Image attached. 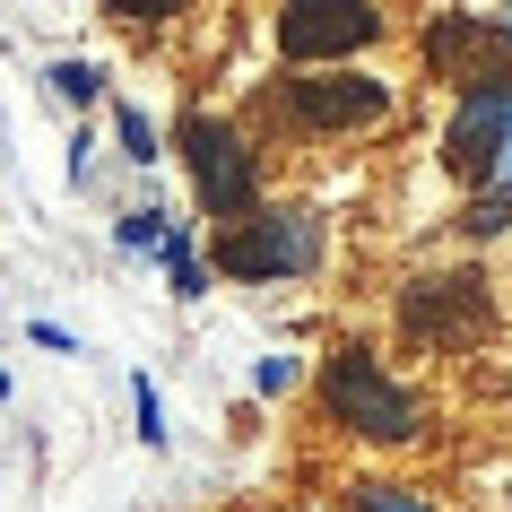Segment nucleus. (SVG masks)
I'll use <instances>...</instances> for the list:
<instances>
[{
    "label": "nucleus",
    "mask_w": 512,
    "mask_h": 512,
    "mask_svg": "<svg viewBox=\"0 0 512 512\" xmlns=\"http://www.w3.org/2000/svg\"><path fill=\"white\" fill-rule=\"evenodd\" d=\"M313 417H322L339 443H365V452H417L434 434V400L374 348V339H330L313 356Z\"/></svg>",
    "instance_id": "f257e3e1"
},
{
    "label": "nucleus",
    "mask_w": 512,
    "mask_h": 512,
    "mask_svg": "<svg viewBox=\"0 0 512 512\" xmlns=\"http://www.w3.org/2000/svg\"><path fill=\"white\" fill-rule=\"evenodd\" d=\"M200 270L226 287H313L330 270V217L313 200H261L200 235Z\"/></svg>",
    "instance_id": "f03ea898"
},
{
    "label": "nucleus",
    "mask_w": 512,
    "mask_h": 512,
    "mask_svg": "<svg viewBox=\"0 0 512 512\" xmlns=\"http://www.w3.org/2000/svg\"><path fill=\"white\" fill-rule=\"evenodd\" d=\"M165 157L183 165L191 226H200V235L270 200V157H261V139L243 131L235 113H217V105H183L174 113V122H165Z\"/></svg>",
    "instance_id": "7ed1b4c3"
},
{
    "label": "nucleus",
    "mask_w": 512,
    "mask_h": 512,
    "mask_svg": "<svg viewBox=\"0 0 512 512\" xmlns=\"http://www.w3.org/2000/svg\"><path fill=\"white\" fill-rule=\"evenodd\" d=\"M270 113L313 148H339V139H382L400 122V79L356 61V70H278L270 79Z\"/></svg>",
    "instance_id": "20e7f679"
},
{
    "label": "nucleus",
    "mask_w": 512,
    "mask_h": 512,
    "mask_svg": "<svg viewBox=\"0 0 512 512\" xmlns=\"http://www.w3.org/2000/svg\"><path fill=\"white\" fill-rule=\"evenodd\" d=\"M391 330H400V348H426V356H478L495 330H504V304L486 287V270H417L400 278V296H391Z\"/></svg>",
    "instance_id": "39448f33"
},
{
    "label": "nucleus",
    "mask_w": 512,
    "mask_h": 512,
    "mask_svg": "<svg viewBox=\"0 0 512 512\" xmlns=\"http://www.w3.org/2000/svg\"><path fill=\"white\" fill-rule=\"evenodd\" d=\"M382 44H400V18L382 0H287V9H270L278 70H356Z\"/></svg>",
    "instance_id": "423d86ee"
},
{
    "label": "nucleus",
    "mask_w": 512,
    "mask_h": 512,
    "mask_svg": "<svg viewBox=\"0 0 512 512\" xmlns=\"http://www.w3.org/2000/svg\"><path fill=\"white\" fill-rule=\"evenodd\" d=\"M408 53H417V70H426L443 96L512 79V53H504V35H495L486 9H426V18L408 27Z\"/></svg>",
    "instance_id": "0eeeda50"
},
{
    "label": "nucleus",
    "mask_w": 512,
    "mask_h": 512,
    "mask_svg": "<svg viewBox=\"0 0 512 512\" xmlns=\"http://www.w3.org/2000/svg\"><path fill=\"white\" fill-rule=\"evenodd\" d=\"M504 87L512 79H495V87H469V96H452L443 105V131H434V165L460 183V200L469 191H486V165H495V131H504Z\"/></svg>",
    "instance_id": "6e6552de"
},
{
    "label": "nucleus",
    "mask_w": 512,
    "mask_h": 512,
    "mask_svg": "<svg viewBox=\"0 0 512 512\" xmlns=\"http://www.w3.org/2000/svg\"><path fill=\"white\" fill-rule=\"evenodd\" d=\"M105 139H113V157L131 165V174H157L165 165V122L139 96H105Z\"/></svg>",
    "instance_id": "1a4fd4ad"
},
{
    "label": "nucleus",
    "mask_w": 512,
    "mask_h": 512,
    "mask_svg": "<svg viewBox=\"0 0 512 512\" xmlns=\"http://www.w3.org/2000/svg\"><path fill=\"white\" fill-rule=\"evenodd\" d=\"M339 504L348 512H452L443 495H426V486H408V478H374V469H356L339 486Z\"/></svg>",
    "instance_id": "9d476101"
},
{
    "label": "nucleus",
    "mask_w": 512,
    "mask_h": 512,
    "mask_svg": "<svg viewBox=\"0 0 512 512\" xmlns=\"http://www.w3.org/2000/svg\"><path fill=\"white\" fill-rule=\"evenodd\" d=\"M452 235L469 243V252H486V243H512V200L504 191H469L452 209Z\"/></svg>",
    "instance_id": "9b49d317"
},
{
    "label": "nucleus",
    "mask_w": 512,
    "mask_h": 512,
    "mask_svg": "<svg viewBox=\"0 0 512 512\" xmlns=\"http://www.w3.org/2000/svg\"><path fill=\"white\" fill-rule=\"evenodd\" d=\"M44 87L87 122V105H105V61H96V53H61L53 70H44Z\"/></svg>",
    "instance_id": "f8f14e48"
},
{
    "label": "nucleus",
    "mask_w": 512,
    "mask_h": 512,
    "mask_svg": "<svg viewBox=\"0 0 512 512\" xmlns=\"http://www.w3.org/2000/svg\"><path fill=\"white\" fill-rule=\"evenodd\" d=\"M304 382H313V356H296V348L252 356V400H296Z\"/></svg>",
    "instance_id": "ddd939ff"
},
{
    "label": "nucleus",
    "mask_w": 512,
    "mask_h": 512,
    "mask_svg": "<svg viewBox=\"0 0 512 512\" xmlns=\"http://www.w3.org/2000/svg\"><path fill=\"white\" fill-rule=\"evenodd\" d=\"M165 200H131V209H113V252H131V261H148L157 252V235H165Z\"/></svg>",
    "instance_id": "4468645a"
},
{
    "label": "nucleus",
    "mask_w": 512,
    "mask_h": 512,
    "mask_svg": "<svg viewBox=\"0 0 512 512\" xmlns=\"http://www.w3.org/2000/svg\"><path fill=\"white\" fill-rule=\"evenodd\" d=\"M131 434L148 452H174V426H165V391L148 374H131Z\"/></svg>",
    "instance_id": "2eb2a0df"
},
{
    "label": "nucleus",
    "mask_w": 512,
    "mask_h": 512,
    "mask_svg": "<svg viewBox=\"0 0 512 512\" xmlns=\"http://www.w3.org/2000/svg\"><path fill=\"white\" fill-rule=\"evenodd\" d=\"M61 174H70V191H87L96 174H105V131H96V122H79V131H70V157H61Z\"/></svg>",
    "instance_id": "dca6fc26"
},
{
    "label": "nucleus",
    "mask_w": 512,
    "mask_h": 512,
    "mask_svg": "<svg viewBox=\"0 0 512 512\" xmlns=\"http://www.w3.org/2000/svg\"><path fill=\"white\" fill-rule=\"evenodd\" d=\"M157 270H183V261H200V226L191 217H165V235H157V252H148Z\"/></svg>",
    "instance_id": "f3484780"
},
{
    "label": "nucleus",
    "mask_w": 512,
    "mask_h": 512,
    "mask_svg": "<svg viewBox=\"0 0 512 512\" xmlns=\"http://www.w3.org/2000/svg\"><path fill=\"white\" fill-rule=\"evenodd\" d=\"M27 339H35L44 356H87V339H79L70 322H53V313H35V322H27Z\"/></svg>",
    "instance_id": "a211bd4d"
},
{
    "label": "nucleus",
    "mask_w": 512,
    "mask_h": 512,
    "mask_svg": "<svg viewBox=\"0 0 512 512\" xmlns=\"http://www.w3.org/2000/svg\"><path fill=\"white\" fill-rule=\"evenodd\" d=\"M486 191L512 200V87H504V131H495V165H486Z\"/></svg>",
    "instance_id": "6ab92c4d"
},
{
    "label": "nucleus",
    "mask_w": 512,
    "mask_h": 512,
    "mask_svg": "<svg viewBox=\"0 0 512 512\" xmlns=\"http://www.w3.org/2000/svg\"><path fill=\"white\" fill-rule=\"evenodd\" d=\"M209 287H217V278L200 270V261H183V270H165V296H174V304H200Z\"/></svg>",
    "instance_id": "aec40b11"
},
{
    "label": "nucleus",
    "mask_w": 512,
    "mask_h": 512,
    "mask_svg": "<svg viewBox=\"0 0 512 512\" xmlns=\"http://www.w3.org/2000/svg\"><path fill=\"white\" fill-rule=\"evenodd\" d=\"M486 18H495V35H504V53H512V0H504V9H486Z\"/></svg>",
    "instance_id": "412c9836"
},
{
    "label": "nucleus",
    "mask_w": 512,
    "mask_h": 512,
    "mask_svg": "<svg viewBox=\"0 0 512 512\" xmlns=\"http://www.w3.org/2000/svg\"><path fill=\"white\" fill-rule=\"evenodd\" d=\"M9 400H18V382H9V365H0V408H9Z\"/></svg>",
    "instance_id": "4be33fe9"
}]
</instances>
